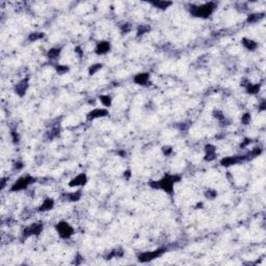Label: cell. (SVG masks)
Returning a JSON list of instances; mask_svg holds the SVG:
<instances>
[{
    "instance_id": "7",
    "label": "cell",
    "mask_w": 266,
    "mask_h": 266,
    "mask_svg": "<svg viewBox=\"0 0 266 266\" xmlns=\"http://www.w3.org/2000/svg\"><path fill=\"white\" fill-rule=\"evenodd\" d=\"M26 89H27V83H26V81H23V82H21V83L18 84V87H16V91H17V93H18L19 95L22 96L23 94L25 93Z\"/></svg>"
},
{
    "instance_id": "17",
    "label": "cell",
    "mask_w": 266,
    "mask_h": 266,
    "mask_svg": "<svg viewBox=\"0 0 266 266\" xmlns=\"http://www.w3.org/2000/svg\"><path fill=\"white\" fill-rule=\"evenodd\" d=\"M250 114H245V116H244V118H242V121H243L244 123H248V120H250Z\"/></svg>"
},
{
    "instance_id": "10",
    "label": "cell",
    "mask_w": 266,
    "mask_h": 266,
    "mask_svg": "<svg viewBox=\"0 0 266 266\" xmlns=\"http://www.w3.org/2000/svg\"><path fill=\"white\" fill-rule=\"evenodd\" d=\"M237 159L235 157H228V158H225V159L221 161V163L223 165H230V164H233V163H236Z\"/></svg>"
},
{
    "instance_id": "5",
    "label": "cell",
    "mask_w": 266,
    "mask_h": 266,
    "mask_svg": "<svg viewBox=\"0 0 266 266\" xmlns=\"http://www.w3.org/2000/svg\"><path fill=\"white\" fill-rule=\"evenodd\" d=\"M108 50H109V44L106 43V42H104V43H101L100 45L98 46V48H97V52L100 53V54L106 53Z\"/></svg>"
},
{
    "instance_id": "9",
    "label": "cell",
    "mask_w": 266,
    "mask_h": 266,
    "mask_svg": "<svg viewBox=\"0 0 266 266\" xmlns=\"http://www.w3.org/2000/svg\"><path fill=\"white\" fill-rule=\"evenodd\" d=\"M135 81L139 84H145L148 81V74H139L135 77Z\"/></svg>"
},
{
    "instance_id": "11",
    "label": "cell",
    "mask_w": 266,
    "mask_h": 266,
    "mask_svg": "<svg viewBox=\"0 0 266 266\" xmlns=\"http://www.w3.org/2000/svg\"><path fill=\"white\" fill-rule=\"evenodd\" d=\"M153 4L156 5L157 7L159 9H166L168 5H171V2H163V1H158V2H153Z\"/></svg>"
},
{
    "instance_id": "2",
    "label": "cell",
    "mask_w": 266,
    "mask_h": 266,
    "mask_svg": "<svg viewBox=\"0 0 266 266\" xmlns=\"http://www.w3.org/2000/svg\"><path fill=\"white\" fill-rule=\"evenodd\" d=\"M57 230H58L59 235L62 237H64V238H67V237L71 236L72 233H73L72 228H71L67 223H60L58 226H57Z\"/></svg>"
},
{
    "instance_id": "16",
    "label": "cell",
    "mask_w": 266,
    "mask_h": 266,
    "mask_svg": "<svg viewBox=\"0 0 266 266\" xmlns=\"http://www.w3.org/2000/svg\"><path fill=\"white\" fill-rule=\"evenodd\" d=\"M101 68V65H97V66H94L93 68L91 69V74H94L97 70H99V69Z\"/></svg>"
},
{
    "instance_id": "13",
    "label": "cell",
    "mask_w": 266,
    "mask_h": 266,
    "mask_svg": "<svg viewBox=\"0 0 266 266\" xmlns=\"http://www.w3.org/2000/svg\"><path fill=\"white\" fill-rule=\"evenodd\" d=\"M244 45L246 46V48L248 49H250V50H252V49H254V48H256V43H254L253 41H246V40H244Z\"/></svg>"
},
{
    "instance_id": "1",
    "label": "cell",
    "mask_w": 266,
    "mask_h": 266,
    "mask_svg": "<svg viewBox=\"0 0 266 266\" xmlns=\"http://www.w3.org/2000/svg\"><path fill=\"white\" fill-rule=\"evenodd\" d=\"M213 11V4L207 3L202 6H198L192 11V14L196 17H208Z\"/></svg>"
},
{
    "instance_id": "14",
    "label": "cell",
    "mask_w": 266,
    "mask_h": 266,
    "mask_svg": "<svg viewBox=\"0 0 266 266\" xmlns=\"http://www.w3.org/2000/svg\"><path fill=\"white\" fill-rule=\"evenodd\" d=\"M101 99H102V103L105 105V106H108V105H110V98L108 97V96H103V97H101Z\"/></svg>"
},
{
    "instance_id": "6",
    "label": "cell",
    "mask_w": 266,
    "mask_h": 266,
    "mask_svg": "<svg viewBox=\"0 0 266 266\" xmlns=\"http://www.w3.org/2000/svg\"><path fill=\"white\" fill-rule=\"evenodd\" d=\"M41 230H42V226L34 223V225H32L31 227L27 230V233H26V234H39V233L41 232Z\"/></svg>"
},
{
    "instance_id": "4",
    "label": "cell",
    "mask_w": 266,
    "mask_h": 266,
    "mask_svg": "<svg viewBox=\"0 0 266 266\" xmlns=\"http://www.w3.org/2000/svg\"><path fill=\"white\" fill-rule=\"evenodd\" d=\"M87 181V178H85V175H79L78 177H76L74 180L71 181V186H77V185H81L84 184Z\"/></svg>"
},
{
    "instance_id": "12",
    "label": "cell",
    "mask_w": 266,
    "mask_h": 266,
    "mask_svg": "<svg viewBox=\"0 0 266 266\" xmlns=\"http://www.w3.org/2000/svg\"><path fill=\"white\" fill-rule=\"evenodd\" d=\"M52 205H53V202H52V201H51V200H47V201H46V202L43 204V206L41 207V209H42V210L50 209V208L52 207Z\"/></svg>"
},
{
    "instance_id": "3",
    "label": "cell",
    "mask_w": 266,
    "mask_h": 266,
    "mask_svg": "<svg viewBox=\"0 0 266 266\" xmlns=\"http://www.w3.org/2000/svg\"><path fill=\"white\" fill-rule=\"evenodd\" d=\"M30 179L29 178H22L19 181H17L15 183V185L13 186V190H20V189H24L25 187H27V185L29 184Z\"/></svg>"
},
{
    "instance_id": "8",
    "label": "cell",
    "mask_w": 266,
    "mask_h": 266,
    "mask_svg": "<svg viewBox=\"0 0 266 266\" xmlns=\"http://www.w3.org/2000/svg\"><path fill=\"white\" fill-rule=\"evenodd\" d=\"M107 113L106 110H103V109H96L94 110L93 112L89 113V118H99V116H103Z\"/></svg>"
},
{
    "instance_id": "15",
    "label": "cell",
    "mask_w": 266,
    "mask_h": 266,
    "mask_svg": "<svg viewBox=\"0 0 266 266\" xmlns=\"http://www.w3.org/2000/svg\"><path fill=\"white\" fill-rule=\"evenodd\" d=\"M59 54V50L58 49H52V50L49 52V56L50 57H56Z\"/></svg>"
}]
</instances>
